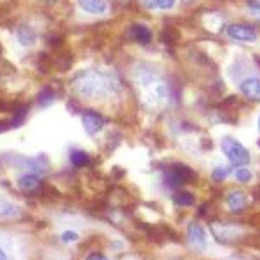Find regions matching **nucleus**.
I'll list each match as a JSON object with an SVG mask.
<instances>
[{"label": "nucleus", "instance_id": "nucleus-1", "mask_svg": "<svg viewBox=\"0 0 260 260\" xmlns=\"http://www.w3.org/2000/svg\"><path fill=\"white\" fill-rule=\"evenodd\" d=\"M132 83L146 110L158 111L169 104V82L161 70L151 62H136L132 66Z\"/></svg>", "mask_w": 260, "mask_h": 260}, {"label": "nucleus", "instance_id": "nucleus-18", "mask_svg": "<svg viewBox=\"0 0 260 260\" xmlns=\"http://www.w3.org/2000/svg\"><path fill=\"white\" fill-rule=\"evenodd\" d=\"M234 177H236L238 182L246 184V182H250L253 175H251L250 169H246V167H240V169H236V172H234Z\"/></svg>", "mask_w": 260, "mask_h": 260}, {"label": "nucleus", "instance_id": "nucleus-5", "mask_svg": "<svg viewBox=\"0 0 260 260\" xmlns=\"http://www.w3.org/2000/svg\"><path fill=\"white\" fill-rule=\"evenodd\" d=\"M228 35L236 42H255L257 40V31L253 26L250 24H243V23H234L228 26Z\"/></svg>", "mask_w": 260, "mask_h": 260}, {"label": "nucleus", "instance_id": "nucleus-12", "mask_svg": "<svg viewBox=\"0 0 260 260\" xmlns=\"http://www.w3.org/2000/svg\"><path fill=\"white\" fill-rule=\"evenodd\" d=\"M18 187L21 191H26V192H31V191H37L40 186V179L37 174H31V172H24L23 175H19L18 180H16Z\"/></svg>", "mask_w": 260, "mask_h": 260}, {"label": "nucleus", "instance_id": "nucleus-21", "mask_svg": "<svg viewBox=\"0 0 260 260\" xmlns=\"http://www.w3.org/2000/svg\"><path fill=\"white\" fill-rule=\"evenodd\" d=\"M52 101H54V94L50 90H44L40 94V104H42V106H49Z\"/></svg>", "mask_w": 260, "mask_h": 260}, {"label": "nucleus", "instance_id": "nucleus-20", "mask_svg": "<svg viewBox=\"0 0 260 260\" xmlns=\"http://www.w3.org/2000/svg\"><path fill=\"white\" fill-rule=\"evenodd\" d=\"M80 240V234L77 233V231H64V233L61 234V241L62 243H75V241H78Z\"/></svg>", "mask_w": 260, "mask_h": 260}, {"label": "nucleus", "instance_id": "nucleus-16", "mask_svg": "<svg viewBox=\"0 0 260 260\" xmlns=\"http://www.w3.org/2000/svg\"><path fill=\"white\" fill-rule=\"evenodd\" d=\"M70 161H71V165H73V167L80 169V167H85L87 163L90 161V158H89V154H87L85 151H82V149H73V151L70 153Z\"/></svg>", "mask_w": 260, "mask_h": 260}, {"label": "nucleus", "instance_id": "nucleus-17", "mask_svg": "<svg viewBox=\"0 0 260 260\" xmlns=\"http://www.w3.org/2000/svg\"><path fill=\"white\" fill-rule=\"evenodd\" d=\"M174 203L179 207H191V205H194V196L187 191H177L174 194Z\"/></svg>", "mask_w": 260, "mask_h": 260}, {"label": "nucleus", "instance_id": "nucleus-10", "mask_svg": "<svg viewBox=\"0 0 260 260\" xmlns=\"http://www.w3.org/2000/svg\"><path fill=\"white\" fill-rule=\"evenodd\" d=\"M77 4L82 11L89 12V14H94V16H104L108 12L106 0H77Z\"/></svg>", "mask_w": 260, "mask_h": 260}, {"label": "nucleus", "instance_id": "nucleus-11", "mask_svg": "<svg viewBox=\"0 0 260 260\" xmlns=\"http://www.w3.org/2000/svg\"><path fill=\"white\" fill-rule=\"evenodd\" d=\"M228 207L229 210L233 213H241L243 210L246 208V203H248V198H246V194L243 191H231L228 194Z\"/></svg>", "mask_w": 260, "mask_h": 260}, {"label": "nucleus", "instance_id": "nucleus-23", "mask_svg": "<svg viewBox=\"0 0 260 260\" xmlns=\"http://www.w3.org/2000/svg\"><path fill=\"white\" fill-rule=\"evenodd\" d=\"M85 260H110L104 253H99V251H92L85 257Z\"/></svg>", "mask_w": 260, "mask_h": 260}, {"label": "nucleus", "instance_id": "nucleus-26", "mask_svg": "<svg viewBox=\"0 0 260 260\" xmlns=\"http://www.w3.org/2000/svg\"><path fill=\"white\" fill-rule=\"evenodd\" d=\"M258 130H260V118H258Z\"/></svg>", "mask_w": 260, "mask_h": 260}, {"label": "nucleus", "instance_id": "nucleus-13", "mask_svg": "<svg viewBox=\"0 0 260 260\" xmlns=\"http://www.w3.org/2000/svg\"><path fill=\"white\" fill-rule=\"evenodd\" d=\"M238 229L236 225H225V224H212V233L213 236L217 238L219 241H229V240H234L238 234Z\"/></svg>", "mask_w": 260, "mask_h": 260}, {"label": "nucleus", "instance_id": "nucleus-2", "mask_svg": "<svg viewBox=\"0 0 260 260\" xmlns=\"http://www.w3.org/2000/svg\"><path fill=\"white\" fill-rule=\"evenodd\" d=\"M71 90L82 99H106L121 90V80L113 70H83L71 80Z\"/></svg>", "mask_w": 260, "mask_h": 260}, {"label": "nucleus", "instance_id": "nucleus-15", "mask_svg": "<svg viewBox=\"0 0 260 260\" xmlns=\"http://www.w3.org/2000/svg\"><path fill=\"white\" fill-rule=\"evenodd\" d=\"M130 33H132L134 40L139 42V44H142V45L149 44L151 37H153V35H151V30H149L148 26H144V24H134L132 30H130Z\"/></svg>", "mask_w": 260, "mask_h": 260}, {"label": "nucleus", "instance_id": "nucleus-25", "mask_svg": "<svg viewBox=\"0 0 260 260\" xmlns=\"http://www.w3.org/2000/svg\"><path fill=\"white\" fill-rule=\"evenodd\" d=\"M0 260H9V257H7V251L0 246Z\"/></svg>", "mask_w": 260, "mask_h": 260}, {"label": "nucleus", "instance_id": "nucleus-9", "mask_svg": "<svg viewBox=\"0 0 260 260\" xmlns=\"http://www.w3.org/2000/svg\"><path fill=\"white\" fill-rule=\"evenodd\" d=\"M82 125L83 128H85V132L89 134V136H94V134H98L103 130L104 127V118L101 115L94 111H87L82 115Z\"/></svg>", "mask_w": 260, "mask_h": 260}, {"label": "nucleus", "instance_id": "nucleus-27", "mask_svg": "<svg viewBox=\"0 0 260 260\" xmlns=\"http://www.w3.org/2000/svg\"><path fill=\"white\" fill-rule=\"evenodd\" d=\"M121 2H125V0H121Z\"/></svg>", "mask_w": 260, "mask_h": 260}, {"label": "nucleus", "instance_id": "nucleus-14", "mask_svg": "<svg viewBox=\"0 0 260 260\" xmlns=\"http://www.w3.org/2000/svg\"><path fill=\"white\" fill-rule=\"evenodd\" d=\"M21 208L12 201L0 196V219H21Z\"/></svg>", "mask_w": 260, "mask_h": 260}, {"label": "nucleus", "instance_id": "nucleus-8", "mask_svg": "<svg viewBox=\"0 0 260 260\" xmlns=\"http://www.w3.org/2000/svg\"><path fill=\"white\" fill-rule=\"evenodd\" d=\"M16 39L23 47H33L37 44V40H39V33L30 24H19L16 28Z\"/></svg>", "mask_w": 260, "mask_h": 260}, {"label": "nucleus", "instance_id": "nucleus-7", "mask_svg": "<svg viewBox=\"0 0 260 260\" xmlns=\"http://www.w3.org/2000/svg\"><path fill=\"white\" fill-rule=\"evenodd\" d=\"M240 90L246 99L260 103V78L258 77H248L240 83Z\"/></svg>", "mask_w": 260, "mask_h": 260}, {"label": "nucleus", "instance_id": "nucleus-19", "mask_svg": "<svg viewBox=\"0 0 260 260\" xmlns=\"http://www.w3.org/2000/svg\"><path fill=\"white\" fill-rule=\"evenodd\" d=\"M229 172H231L229 167L220 165V167H217V169L212 172V179L215 180V182H222V180H225V177L229 175Z\"/></svg>", "mask_w": 260, "mask_h": 260}, {"label": "nucleus", "instance_id": "nucleus-3", "mask_svg": "<svg viewBox=\"0 0 260 260\" xmlns=\"http://www.w3.org/2000/svg\"><path fill=\"white\" fill-rule=\"evenodd\" d=\"M220 149L229 160L231 167H243L250 163V153L241 142H238L233 137H224L220 141Z\"/></svg>", "mask_w": 260, "mask_h": 260}, {"label": "nucleus", "instance_id": "nucleus-22", "mask_svg": "<svg viewBox=\"0 0 260 260\" xmlns=\"http://www.w3.org/2000/svg\"><path fill=\"white\" fill-rule=\"evenodd\" d=\"M177 0H158V9L160 11H170L175 6Z\"/></svg>", "mask_w": 260, "mask_h": 260}, {"label": "nucleus", "instance_id": "nucleus-24", "mask_svg": "<svg viewBox=\"0 0 260 260\" xmlns=\"http://www.w3.org/2000/svg\"><path fill=\"white\" fill-rule=\"evenodd\" d=\"M144 7H146L148 11L158 9V0H144Z\"/></svg>", "mask_w": 260, "mask_h": 260}, {"label": "nucleus", "instance_id": "nucleus-4", "mask_svg": "<svg viewBox=\"0 0 260 260\" xmlns=\"http://www.w3.org/2000/svg\"><path fill=\"white\" fill-rule=\"evenodd\" d=\"M194 177L191 169H187L186 165H174L170 167L169 172L165 175V182L169 184L170 187H177L180 184H186Z\"/></svg>", "mask_w": 260, "mask_h": 260}, {"label": "nucleus", "instance_id": "nucleus-6", "mask_svg": "<svg viewBox=\"0 0 260 260\" xmlns=\"http://www.w3.org/2000/svg\"><path fill=\"white\" fill-rule=\"evenodd\" d=\"M187 243L191 248L200 251L207 248V233L198 222H189L187 225Z\"/></svg>", "mask_w": 260, "mask_h": 260}]
</instances>
